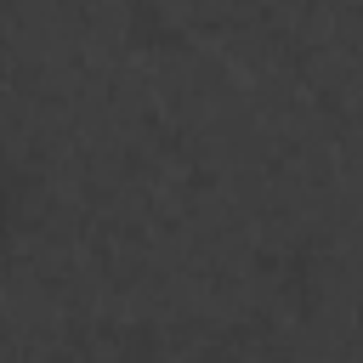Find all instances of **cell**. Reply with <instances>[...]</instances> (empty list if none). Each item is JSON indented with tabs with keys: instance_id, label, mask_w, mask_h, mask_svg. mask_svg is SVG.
I'll list each match as a JSON object with an SVG mask.
<instances>
[{
	"instance_id": "obj_1",
	"label": "cell",
	"mask_w": 363,
	"mask_h": 363,
	"mask_svg": "<svg viewBox=\"0 0 363 363\" xmlns=\"http://www.w3.org/2000/svg\"><path fill=\"white\" fill-rule=\"evenodd\" d=\"M11 221H17V170H11V159L0 153V250H6V238H11Z\"/></svg>"
},
{
	"instance_id": "obj_2",
	"label": "cell",
	"mask_w": 363,
	"mask_h": 363,
	"mask_svg": "<svg viewBox=\"0 0 363 363\" xmlns=\"http://www.w3.org/2000/svg\"><path fill=\"white\" fill-rule=\"evenodd\" d=\"M79 363H119V357H79Z\"/></svg>"
}]
</instances>
